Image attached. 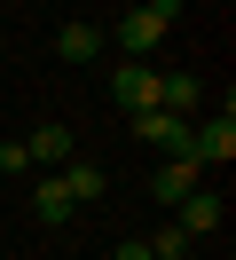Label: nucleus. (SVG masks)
I'll return each instance as SVG.
<instances>
[{
  "mask_svg": "<svg viewBox=\"0 0 236 260\" xmlns=\"http://www.w3.org/2000/svg\"><path fill=\"white\" fill-rule=\"evenodd\" d=\"M173 16H181V0H142L134 16H126L118 32H103V40H110V48L126 55V63H150V48H157V40L173 32Z\"/></svg>",
  "mask_w": 236,
  "mask_h": 260,
  "instance_id": "nucleus-1",
  "label": "nucleus"
},
{
  "mask_svg": "<svg viewBox=\"0 0 236 260\" xmlns=\"http://www.w3.org/2000/svg\"><path fill=\"white\" fill-rule=\"evenodd\" d=\"M189 150H197V166H228L236 158V111L228 103L213 118H189Z\"/></svg>",
  "mask_w": 236,
  "mask_h": 260,
  "instance_id": "nucleus-2",
  "label": "nucleus"
},
{
  "mask_svg": "<svg viewBox=\"0 0 236 260\" xmlns=\"http://www.w3.org/2000/svg\"><path fill=\"white\" fill-rule=\"evenodd\" d=\"M134 134L157 158H197V150H189V118H173V111H134Z\"/></svg>",
  "mask_w": 236,
  "mask_h": 260,
  "instance_id": "nucleus-3",
  "label": "nucleus"
},
{
  "mask_svg": "<svg viewBox=\"0 0 236 260\" xmlns=\"http://www.w3.org/2000/svg\"><path fill=\"white\" fill-rule=\"evenodd\" d=\"M110 95H118L126 118H134V111H157V71L150 63H118V71H110Z\"/></svg>",
  "mask_w": 236,
  "mask_h": 260,
  "instance_id": "nucleus-4",
  "label": "nucleus"
},
{
  "mask_svg": "<svg viewBox=\"0 0 236 260\" xmlns=\"http://www.w3.org/2000/svg\"><path fill=\"white\" fill-rule=\"evenodd\" d=\"M197 174H205L197 158H157V174H150V197H157V205H181V197L197 189Z\"/></svg>",
  "mask_w": 236,
  "mask_h": 260,
  "instance_id": "nucleus-5",
  "label": "nucleus"
},
{
  "mask_svg": "<svg viewBox=\"0 0 236 260\" xmlns=\"http://www.w3.org/2000/svg\"><path fill=\"white\" fill-rule=\"evenodd\" d=\"M79 213V197L63 189V174H47V181H31V221H47V229H63Z\"/></svg>",
  "mask_w": 236,
  "mask_h": 260,
  "instance_id": "nucleus-6",
  "label": "nucleus"
},
{
  "mask_svg": "<svg viewBox=\"0 0 236 260\" xmlns=\"http://www.w3.org/2000/svg\"><path fill=\"white\" fill-rule=\"evenodd\" d=\"M220 213H228V205H220V189H189L181 205H173V221H181L189 237H213V229H220Z\"/></svg>",
  "mask_w": 236,
  "mask_h": 260,
  "instance_id": "nucleus-7",
  "label": "nucleus"
},
{
  "mask_svg": "<svg viewBox=\"0 0 236 260\" xmlns=\"http://www.w3.org/2000/svg\"><path fill=\"white\" fill-rule=\"evenodd\" d=\"M197 103H205V87L189 79V71H165V79H157V111H173V118H197Z\"/></svg>",
  "mask_w": 236,
  "mask_h": 260,
  "instance_id": "nucleus-8",
  "label": "nucleus"
},
{
  "mask_svg": "<svg viewBox=\"0 0 236 260\" xmlns=\"http://www.w3.org/2000/svg\"><path fill=\"white\" fill-rule=\"evenodd\" d=\"M103 48H110V40L94 32V24H63V32H55V55H63V63H94Z\"/></svg>",
  "mask_w": 236,
  "mask_h": 260,
  "instance_id": "nucleus-9",
  "label": "nucleus"
},
{
  "mask_svg": "<svg viewBox=\"0 0 236 260\" xmlns=\"http://www.w3.org/2000/svg\"><path fill=\"white\" fill-rule=\"evenodd\" d=\"M31 166H63V158H71V126H31Z\"/></svg>",
  "mask_w": 236,
  "mask_h": 260,
  "instance_id": "nucleus-10",
  "label": "nucleus"
},
{
  "mask_svg": "<svg viewBox=\"0 0 236 260\" xmlns=\"http://www.w3.org/2000/svg\"><path fill=\"white\" fill-rule=\"evenodd\" d=\"M63 189H71V197H103V166H87V158H63Z\"/></svg>",
  "mask_w": 236,
  "mask_h": 260,
  "instance_id": "nucleus-11",
  "label": "nucleus"
},
{
  "mask_svg": "<svg viewBox=\"0 0 236 260\" xmlns=\"http://www.w3.org/2000/svg\"><path fill=\"white\" fill-rule=\"evenodd\" d=\"M142 244H150L157 260H189V244H197V237H189L181 221H165V229H157V237H142Z\"/></svg>",
  "mask_w": 236,
  "mask_h": 260,
  "instance_id": "nucleus-12",
  "label": "nucleus"
},
{
  "mask_svg": "<svg viewBox=\"0 0 236 260\" xmlns=\"http://www.w3.org/2000/svg\"><path fill=\"white\" fill-rule=\"evenodd\" d=\"M24 166H31V150H24V142H0V174H24Z\"/></svg>",
  "mask_w": 236,
  "mask_h": 260,
  "instance_id": "nucleus-13",
  "label": "nucleus"
},
{
  "mask_svg": "<svg viewBox=\"0 0 236 260\" xmlns=\"http://www.w3.org/2000/svg\"><path fill=\"white\" fill-rule=\"evenodd\" d=\"M110 260H157V252H150V244H142V237H126V244H118V252H110Z\"/></svg>",
  "mask_w": 236,
  "mask_h": 260,
  "instance_id": "nucleus-14",
  "label": "nucleus"
}]
</instances>
